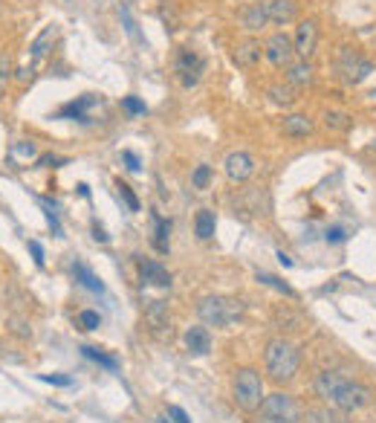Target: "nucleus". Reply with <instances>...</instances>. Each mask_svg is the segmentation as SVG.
Instances as JSON below:
<instances>
[{
  "label": "nucleus",
  "instance_id": "obj_1",
  "mask_svg": "<svg viewBox=\"0 0 376 423\" xmlns=\"http://www.w3.org/2000/svg\"><path fill=\"white\" fill-rule=\"evenodd\" d=\"M312 388H316V398L324 406H333L339 412H359L373 400V391L365 383L341 377L339 371H319L312 380Z\"/></svg>",
  "mask_w": 376,
  "mask_h": 423
},
{
  "label": "nucleus",
  "instance_id": "obj_2",
  "mask_svg": "<svg viewBox=\"0 0 376 423\" xmlns=\"http://www.w3.org/2000/svg\"><path fill=\"white\" fill-rule=\"evenodd\" d=\"M264 369L266 377L275 386H287L298 377L301 369V351L295 342H290L287 337H272L264 348Z\"/></svg>",
  "mask_w": 376,
  "mask_h": 423
},
{
  "label": "nucleus",
  "instance_id": "obj_3",
  "mask_svg": "<svg viewBox=\"0 0 376 423\" xmlns=\"http://www.w3.org/2000/svg\"><path fill=\"white\" fill-rule=\"evenodd\" d=\"M264 377L258 369H237L235 371V380H232V400L240 412H258L261 403H264Z\"/></svg>",
  "mask_w": 376,
  "mask_h": 423
},
{
  "label": "nucleus",
  "instance_id": "obj_4",
  "mask_svg": "<svg viewBox=\"0 0 376 423\" xmlns=\"http://www.w3.org/2000/svg\"><path fill=\"white\" fill-rule=\"evenodd\" d=\"M197 316L208 328H226L229 322H235L240 316V305L226 296H203L197 301Z\"/></svg>",
  "mask_w": 376,
  "mask_h": 423
},
{
  "label": "nucleus",
  "instance_id": "obj_5",
  "mask_svg": "<svg viewBox=\"0 0 376 423\" xmlns=\"http://www.w3.org/2000/svg\"><path fill=\"white\" fill-rule=\"evenodd\" d=\"M261 415L287 420V423H301L307 412H304V406H301L293 395H287V391H275V395H266V398H264Z\"/></svg>",
  "mask_w": 376,
  "mask_h": 423
},
{
  "label": "nucleus",
  "instance_id": "obj_6",
  "mask_svg": "<svg viewBox=\"0 0 376 423\" xmlns=\"http://www.w3.org/2000/svg\"><path fill=\"white\" fill-rule=\"evenodd\" d=\"M336 70L341 76V81H348V84H362L370 73H373V64L368 62V58L359 52V50H351V47H344L339 52V62H336Z\"/></svg>",
  "mask_w": 376,
  "mask_h": 423
},
{
  "label": "nucleus",
  "instance_id": "obj_7",
  "mask_svg": "<svg viewBox=\"0 0 376 423\" xmlns=\"http://www.w3.org/2000/svg\"><path fill=\"white\" fill-rule=\"evenodd\" d=\"M264 55H266V62H269L272 67H284V70H287V67L295 62V44H293V38H290L287 33H275V35L266 38Z\"/></svg>",
  "mask_w": 376,
  "mask_h": 423
},
{
  "label": "nucleus",
  "instance_id": "obj_8",
  "mask_svg": "<svg viewBox=\"0 0 376 423\" xmlns=\"http://www.w3.org/2000/svg\"><path fill=\"white\" fill-rule=\"evenodd\" d=\"M223 171L232 183H246V180L255 174V160H252V154H246V151H232L223 160Z\"/></svg>",
  "mask_w": 376,
  "mask_h": 423
},
{
  "label": "nucleus",
  "instance_id": "obj_9",
  "mask_svg": "<svg viewBox=\"0 0 376 423\" xmlns=\"http://www.w3.org/2000/svg\"><path fill=\"white\" fill-rule=\"evenodd\" d=\"M293 44H295V55L304 58V62H310V55L316 52V47H319V23L312 21V18L301 21L298 29H295Z\"/></svg>",
  "mask_w": 376,
  "mask_h": 423
},
{
  "label": "nucleus",
  "instance_id": "obj_10",
  "mask_svg": "<svg viewBox=\"0 0 376 423\" xmlns=\"http://www.w3.org/2000/svg\"><path fill=\"white\" fill-rule=\"evenodd\" d=\"M174 70H177V76H180L182 87H194V84L200 81V73H203V58H200V55H194L192 50H182V52L177 55Z\"/></svg>",
  "mask_w": 376,
  "mask_h": 423
},
{
  "label": "nucleus",
  "instance_id": "obj_11",
  "mask_svg": "<svg viewBox=\"0 0 376 423\" xmlns=\"http://www.w3.org/2000/svg\"><path fill=\"white\" fill-rule=\"evenodd\" d=\"M237 23L246 29L249 35L255 33H264L266 23H269V15H266V4H249L237 12Z\"/></svg>",
  "mask_w": 376,
  "mask_h": 423
},
{
  "label": "nucleus",
  "instance_id": "obj_12",
  "mask_svg": "<svg viewBox=\"0 0 376 423\" xmlns=\"http://www.w3.org/2000/svg\"><path fill=\"white\" fill-rule=\"evenodd\" d=\"M139 276H142V284H156V287H171V273L160 264V261H139Z\"/></svg>",
  "mask_w": 376,
  "mask_h": 423
},
{
  "label": "nucleus",
  "instance_id": "obj_13",
  "mask_svg": "<svg viewBox=\"0 0 376 423\" xmlns=\"http://www.w3.org/2000/svg\"><path fill=\"white\" fill-rule=\"evenodd\" d=\"M185 348L192 351L194 357H206L211 351V334L206 325H194L185 330Z\"/></svg>",
  "mask_w": 376,
  "mask_h": 423
},
{
  "label": "nucleus",
  "instance_id": "obj_14",
  "mask_svg": "<svg viewBox=\"0 0 376 423\" xmlns=\"http://www.w3.org/2000/svg\"><path fill=\"white\" fill-rule=\"evenodd\" d=\"M261 55H264L261 41L246 38V41H240V44L235 47V64H237V67H255V64L261 62Z\"/></svg>",
  "mask_w": 376,
  "mask_h": 423
},
{
  "label": "nucleus",
  "instance_id": "obj_15",
  "mask_svg": "<svg viewBox=\"0 0 376 423\" xmlns=\"http://www.w3.org/2000/svg\"><path fill=\"white\" fill-rule=\"evenodd\" d=\"M266 15H269V23H278V26H290L298 15L293 0H269L266 4Z\"/></svg>",
  "mask_w": 376,
  "mask_h": 423
},
{
  "label": "nucleus",
  "instance_id": "obj_16",
  "mask_svg": "<svg viewBox=\"0 0 376 423\" xmlns=\"http://www.w3.org/2000/svg\"><path fill=\"white\" fill-rule=\"evenodd\" d=\"M312 128L316 125H312V119L307 113H290V116H284V122H281V131H284L287 137H295V139L310 137Z\"/></svg>",
  "mask_w": 376,
  "mask_h": 423
},
{
  "label": "nucleus",
  "instance_id": "obj_17",
  "mask_svg": "<svg viewBox=\"0 0 376 423\" xmlns=\"http://www.w3.org/2000/svg\"><path fill=\"white\" fill-rule=\"evenodd\" d=\"M312 79H316V67H312L310 62H304V58H298V62H293L287 67V81L290 87H310Z\"/></svg>",
  "mask_w": 376,
  "mask_h": 423
},
{
  "label": "nucleus",
  "instance_id": "obj_18",
  "mask_svg": "<svg viewBox=\"0 0 376 423\" xmlns=\"http://www.w3.org/2000/svg\"><path fill=\"white\" fill-rule=\"evenodd\" d=\"M145 319H148V325H151L153 334H160L163 328H168V330H171V319H168V308H165V301H151L148 311H145Z\"/></svg>",
  "mask_w": 376,
  "mask_h": 423
},
{
  "label": "nucleus",
  "instance_id": "obj_19",
  "mask_svg": "<svg viewBox=\"0 0 376 423\" xmlns=\"http://www.w3.org/2000/svg\"><path fill=\"white\" fill-rule=\"evenodd\" d=\"M73 273H76V282H78L81 287H87V290H93V293H105L102 279H99L96 273H93V270H90L87 264L76 261V264H73Z\"/></svg>",
  "mask_w": 376,
  "mask_h": 423
},
{
  "label": "nucleus",
  "instance_id": "obj_20",
  "mask_svg": "<svg viewBox=\"0 0 376 423\" xmlns=\"http://www.w3.org/2000/svg\"><path fill=\"white\" fill-rule=\"evenodd\" d=\"M214 229H217L214 212H211V209H200L197 218H194V232H197V238H200V241H208V238H214Z\"/></svg>",
  "mask_w": 376,
  "mask_h": 423
},
{
  "label": "nucleus",
  "instance_id": "obj_21",
  "mask_svg": "<svg viewBox=\"0 0 376 423\" xmlns=\"http://www.w3.org/2000/svg\"><path fill=\"white\" fill-rule=\"evenodd\" d=\"M168 232H171V224L160 215H153V244L160 253H168Z\"/></svg>",
  "mask_w": 376,
  "mask_h": 423
},
{
  "label": "nucleus",
  "instance_id": "obj_22",
  "mask_svg": "<svg viewBox=\"0 0 376 423\" xmlns=\"http://www.w3.org/2000/svg\"><path fill=\"white\" fill-rule=\"evenodd\" d=\"M351 125H353L351 113H344V110H327L324 113V128L327 131H348Z\"/></svg>",
  "mask_w": 376,
  "mask_h": 423
},
{
  "label": "nucleus",
  "instance_id": "obj_23",
  "mask_svg": "<svg viewBox=\"0 0 376 423\" xmlns=\"http://www.w3.org/2000/svg\"><path fill=\"white\" fill-rule=\"evenodd\" d=\"M52 41H55V26H47L44 33L33 41V47H29V50H33V62H41V58L47 55V50H49Z\"/></svg>",
  "mask_w": 376,
  "mask_h": 423
},
{
  "label": "nucleus",
  "instance_id": "obj_24",
  "mask_svg": "<svg viewBox=\"0 0 376 423\" xmlns=\"http://www.w3.org/2000/svg\"><path fill=\"white\" fill-rule=\"evenodd\" d=\"M90 105H96V99H93V96H81L78 102H70L67 108H61V119H87L84 116V110L90 108Z\"/></svg>",
  "mask_w": 376,
  "mask_h": 423
},
{
  "label": "nucleus",
  "instance_id": "obj_25",
  "mask_svg": "<svg viewBox=\"0 0 376 423\" xmlns=\"http://www.w3.org/2000/svg\"><path fill=\"white\" fill-rule=\"evenodd\" d=\"M81 354H84L87 359H93V362H99V366L110 369V371H116V369H119V359H116V357H107V354H102L99 348H90V345H84V348H81Z\"/></svg>",
  "mask_w": 376,
  "mask_h": 423
},
{
  "label": "nucleus",
  "instance_id": "obj_26",
  "mask_svg": "<svg viewBox=\"0 0 376 423\" xmlns=\"http://www.w3.org/2000/svg\"><path fill=\"white\" fill-rule=\"evenodd\" d=\"M269 99H272L275 105L290 108V105L295 102V90H293V87H284V84H275V87H269Z\"/></svg>",
  "mask_w": 376,
  "mask_h": 423
},
{
  "label": "nucleus",
  "instance_id": "obj_27",
  "mask_svg": "<svg viewBox=\"0 0 376 423\" xmlns=\"http://www.w3.org/2000/svg\"><path fill=\"white\" fill-rule=\"evenodd\" d=\"M307 417H310L307 423H341L339 415L330 409H307Z\"/></svg>",
  "mask_w": 376,
  "mask_h": 423
},
{
  "label": "nucleus",
  "instance_id": "obj_28",
  "mask_svg": "<svg viewBox=\"0 0 376 423\" xmlns=\"http://www.w3.org/2000/svg\"><path fill=\"white\" fill-rule=\"evenodd\" d=\"M258 282H264L266 287H275L278 293H284V296H290V299L295 296V293H293V287H290V284H284V282H281L278 276H269V273H258Z\"/></svg>",
  "mask_w": 376,
  "mask_h": 423
},
{
  "label": "nucleus",
  "instance_id": "obj_29",
  "mask_svg": "<svg viewBox=\"0 0 376 423\" xmlns=\"http://www.w3.org/2000/svg\"><path fill=\"white\" fill-rule=\"evenodd\" d=\"M78 325H81V330H96L102 325V316L96 311H81L78 313Z\"/></svg>",
  "mask_w": 376,
  "mask_h": 423
},
{
  "label": "nucleus",
  "instance_id": "obj_30",
  "mask_svg": "<svg viewBox=\"0 0 376 423\" xmlns=\"http://www.w3.org/2000/svg\"><path fill=\"white\" fill-rule=\"evenodd\" d=\"M208 180H211V166H197L194 174H192V186L194 189H206Z\"/></svg>",
  "mask_w": 376,
  "mask_h": 423
},
{
  "label": "nucleus",
  "instance_id": "obj_31",
  "mask_svg": "<svg viewBox=\"0 0 376 423\" xmlns=\"http://www.w3.org/2000/svg\"><path fill=\"white\" fill-rule=\"evenodd\" d=\"M116 189H119L122 200L128 203V209H131V212H139V200H136V195L131 192V186H128V183H122V180H116Z\"/></svg>",
  "mask_w": 376,
  "mask_h": 423
},
{
  "label": "nucleus",
  "instance_id": "obj_32",
  "mask_svg": "<svg viewBox=\"0 0 376 423\" xmlns=\"http://www.w3.org/2000/svg\"><path fill=\"white\" fill-rule=\"evenodd\" d=\"M12 154L15 157H20V160H33L35 154H38V148H35V142H18V145H12Z\"/></svg>",
  "mask_w": 376,
  "mask_h": 423
},
{
  "label": "nucleus",
  "instance_id": "obj_33",
  "mask_svg": "<svg viewBox=\"0 0 376 423\" xmlns=\"http://www.w3.org/2000/svg\"><path fill=\"white\" fill-rule=\"evenodd\" d=\"M122 108L128 110V113H134V116H136V113H145V102H139L136 96H124V99H122Z\"/></svg>",
  "mask_w": 376,
  "mask_h": 423
},
{
  "label": "nucleus",
  "instance_id": "obj_34",
  "mask_svg": "<svg viewBox=\"0 0 376 423\" xmlns=\"http://www.w3.org/2000/svg\"><path fill=\"white\" fill-rule=\"evenodd\" d=\"M6 81H9V58L0 55V96H4V90H6Z\"/></svg>",
  "mask_w": 376,
  "mask_h": 423
},
{
  "label": "nucleus",
  "instance_id": "obj_35",
  "mask_svg": "<svg viewBox=\"0 0 376 423\" xmlns=\"http://www.w3.org/2000/svg\"><path fill=\"white\" fill-rule=\"evenodd\" d=\"M122 21H124V29H128V35L139 41V33H136V23H134V18H131V12H128V9H122Z\"/></svg>",
  "mask_w": 376,
  "mask_h": 423
},
{
  "label": "nucleus",
  "instance_id": "obj_36",
  "mask_svg": "<svg viewBox=\"0 0 376 423\" xmlns=\"http://www.w3.org/2000/svg\"><path fill=\"white\" fill-rule=\"evenodd\" d=\"M29 253L35 255V264H38V267H44V247L38 244V241H29Z\"/></svg>",
  "mask_w": 376,
  "mask_h": 423
},
{
  "label": "nucleus",
  "instance_id": "obj_37",
  "mask_svg": "<svg viewBox=\"0 0 376 423\" xmlns=\"http://www.w3.org/2000/svg\"><path fill=\"white\" fill-rule=\"evenodd\" d=\"M168 417H174L177 423H192V417H188V415H185L180 406H168Z\"/></svg>",
  "mask_w": 376,
  "mask_h": 423
},
{
  "label": "nucleus",
  "instance_id": "obj_38",
  "mask_svg": "<svg viewBox=\"0 0 376 423\" xmlns=\"http://www.w3.org/2000/svg\"><path fill=\"white\" fill-rule=\"evenodd\" d=\"M41 380H44V383H55V386H70V383H73L70 377H61V374H44Z\"/></svg>",
  "mask_w": 376,
  "mask_h": 423
},
{
  "label": "nucleus",
  "instance_id": "obj_39",
  "mask_svg": "<svg viewBox=\"0 0 376 423\" xmlns=\"http://www.w3.org/2000/svg\"><path fill=\"white\" fill-rule=\"evenodd\" d=\"M122 160L128 163V168H131V171H139V160H136V154H131V151H124Z\"/></svg>",
  "mask_w": 376,
  "mask_h": 423
},
{
  "label": "nucleus",
  "instance_id": "obj_40",
  "mask_svg": "<svg viewBox=\"0 0 376 423\" xmlns=\"http://www.w3.org/2000/svg\"><path fill=\"white\" fill-rule=\"evenodd\" d=\"M93 238L102 241V244H107V235H105V229H102V226H93Z\"/></svg>",
  "mask_w": 376,
  "mask_h": 423
},
{
  "label": "nucleus",
  "instance_id": "obj_41",
  "mask_svg": "<svg viewBox=\"0 0 376 423\" xmlns=\"http://www.w3.org/2000/svg\"><path fill=\"white\" fill-rule=\"evenodd\" d=\"M255 423H287V420H278V417H269V415H261Z\"/></svg>",
  "mask_w": 376,
  "mask_h": 423
},
{
  "label": "nucleus",
  "instance_id": "obj_42",
  "mask_svg": "<svg viewBox=\"0 0 376 423\" xmlns=\"http://www.w3.org/2000/svg\"><path fill=\"white\" fill-rule=\"evenodd\" d=\"M341 238H344L341 229H330V232H327V241H341Z\"/></svg>",
  "mask_w": 376,
  "mask_h": 423
},
{
  "label": "nucleus",
  "instance_id": "obj_43",
  "mask_svg": "<svg viewBox=\"0 0 376 423\" xmlns=\"http://www.w3.org/2000/svg\"><path fill=\"white\" fill-rule=\"evenodd\" d=\"M278 261H281V264H284V267H290V264H293V261H290V258H287L284 253H278Z\"/></svg>",
  "mask_w": 376,
  "mask_h": 423
},
{
  "label": "nucleus",
  "instance_id": "obj_44",
  "mask_svg": "<svg viewBox=\"0 0 376 423\" xmlns=\"http://www.w3.org/2000/svg\"><path fill=\"white\" fill-rule=\"evenodd\" d=\"M160 423H168V420H160Z\"/></svg>",
  "mask_w": 376,
  "mask_h": 423
},
{
  "label": "nucleus",
  "instance_id": "obj_45",
  "mask_svg": "<svg viewBox=\"0 0 376 423\" xmlns=\"http://www.w3.org/2000/svg\"><path fill=\"white\" fill-rule=\"evenodd\" d=\"M373 151H376V145H373Z\"/></svg>",
  "mask_w": 376,
  "mask_h": 423
},
{
  "label": "nucleus",
  "instance_id": "obj_46",
  "mask_svg": "<svg viewBox=\"0 0 376 423\" xmlns=\"http://www.w3.org/2000/svg\"><path fill=\"white\" fill-rule=\"evenodd\" d=\"M252 4H255V0H252Z\"/></svg>",
  "mask_w": 376,
  "mask_h": 423
}]
</instances>
